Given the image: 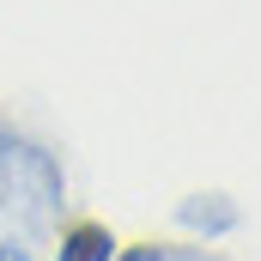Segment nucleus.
<instances>
[{"mask_svg":"<svg viewBox=\"0 0 261 261\" xmlns=\"http://www.w3.org/2000/svg\"><path fill=\"white\" fill-rule=\"evenodd\" d=\"M110 255H116V243H110L103 225H79V231L61 243V261H110Z\"/></svg>","mask_w":261,"mask_h":261,"instance_id":"nucleus-1","label":"nucleus"},{"mask_svg":"<svg viewBox=\"0 0 261 261\" xmlns=\"http://www.w3.org/2000/svg\"><path fill=\"white\" fill-rule=\"evenodd\" d=\"M122 261H158V249H134V255H122Z\"/></svg>","mask_w":261,"mask_h":261,"instance_id":"nucleus-2","label":"nucleus"}]
</instances>
